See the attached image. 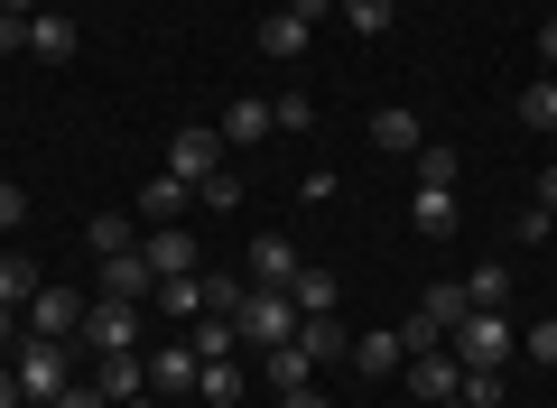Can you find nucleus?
Instances as JSON below:
<instances>
[{
  "instance_id": "13",
  "label": "nucleus",
  "mask_w": 557,
  "mask_h": 408,
  "mask_svg": "<svg viewBox=\"0 0 557 408\" xmlns=\"http://www.w3.org/2000/svg\"><path fill=\"white\" fill-rule=\"evenodd\" d=\"M409 223H418V242H446V233L465 223L456 186H418V195H409Z\"/></svg>"
},
{
  "instance_id": "46",
  "label": "nucleus",
  "mask_w": 557,
  "mask_h": 408,
  "mask_svg": "<svg viewBox=\"0 0 557 408\" xmlns=\"http://www.w3.org/2000/svg\"><path fill=\"white\" fill-rule=\"evenodd\" d=\"M121 408H159V399H149V390H139V399H121Z\"/></svg>"
},
{
  "instance_id": "27",
  "label": "nucleus",
  "mask_w": 557,
  "mask_h": 408,
  "mask_svg": "<svg viewBox=\"0 0 557 408\" xmlns=\"http://www.w3.org/2000/svg\"><path fill=\"white\" fill-rule=\"evenodd\" d=\"M84 242H94V260H121V251H139V242H131V214H94V223H84Z\"/></svg>"
},
{
  "instance_id": "40",
  "label": "nucleus",
  "mask_w": 557,
  "mask_h": 408,
  "mask_svg": "<svg viewBox=\"0 0 557 408\" xmlns=\"http://www.w3.org/2000/svg\"><path fill=\"white\" fill-rule=\"evenodd\" d=\"M57 408H112V399H102L94 381H65V399H57Z\"/></svg>"
},
{
  "instance_id": "7",
  "label": "nucleus",
  "mask_w": 557,
  "mask_h": 408,
  "mask_svg": "<svg viewBox=\"0 0 557 408\" xmlns=\"http://www.w3.org/2000/svg\"><path fill=\"white\" fill-rule=\"evenodd\" d=\"M149 288H159V270H149V251L94 260V297H131V307H149Z\"/></svg>"
},
{
  "instance_id": "33",
  "label": "nucleus",
  "mask_w": 557,
  "mask_h": 408,
  "mask_svg": "<svg viewBox=\"0 0 557 408\" xmlns=\"http://www.w3.org/2000/svg\"><path fill=\"white\" fill-rule=\"evenodd\" d=\"M270 121H278V131H307V121H317V94H298V84H288V94L270 102Z\"/></svg>"
},
{
  "instance_id": "21",
  "label": "nucleus",
  "mask_w": 557,
  "mask_h": 408,
  "mask_svg": "<svg viewBox=\"0 0 557 408\" xmlns=\"http://www.w3.org/2000/svg\"><path fill=\"white\" fill-rule=\"evenodd\" d=\"M260 371H270V399H278V390H317V362H307L298 344H278V353H260Z\"/></svg>"
},
{
  "instance_id": "12",
  "label": "nucleus",
  "mask_w": 557,
  "mask_h": 408,
  "mask_svg": "<svg viewBox=\"0 0 557 408\" xmlns=\"http://www.w3.org/2000/svg\"><path fill=\"white\" fill-rule=\"evenodd\" d=\"M94 390L102 399H139V390H149V353H94Z\"/></svg>"
},
{
  "instance_id": "8",
  "label": "nucleus",
  "mask_w": 557,
  "mask_h": 408,
  "mask_svg": "<svg viewBox=\"0 0 557 408\" xmlns=\"http://www.w3.org/2000/svg\"><path fill=\"white\" fill-rule=\"evenodd\" d=\"M196 381H205V353L196 344H159V353H149V390H159V399H196Z\"/></svg>"
},
{
  "instance_id": "14",
  "label": "nucleus",
  "mask_w": 557,
  "mask_h": 408,
  "mask_svg": "<svg viewBox=\"0 0 557 408\" xmlns=\"http://www.w3.org/2000/svg\"><path fill=\"white\" fill-rule=\"evenodd\" d=\"M418 139H428V121H418L409 102H381V112H372V149H391V158H418Z\"/></svg>"
},
{
  "instance_id": "15",
  "label": "nucleus",
  "mask_w": 557,
  "mask_h": 408,
  "mask_svg": "<svg viewBox=\"0 0 557 408\" xmlns=\"http://www.w3.org/2000/svg\"><path fill=\"white\" fill-rule=\"evenodd\" d=\"M242 270H251L260 288H288V279H298V242H288V233H260V242H251V260H242Z\"/></svg>"
},
{
  "instance_id": "26",
  "label": "nucleus",
  "mask_w": 557,
  "mask_h": 408,
  "mask_svg": "<svg viewBox=\"0 0 557 408\" xmlns=\"http://www.w3.org/2000/svg\"><path fill=\"white\" fill-rule=\"evenodd\" d=\"M47 279H38V260H20V251H0V307H28Z\"/></svg>"
},
{
  "instance_id": "39",
  "label": "nucleus",
  "mask_w": 557,
  "mask_h": 408,
  "mask_svg": "<svg viewBox=\"0 0 557 408\" xmlns=\"http://www.w3.org/2000/svg\"><path fill=\"white\" fill-rule=\"evenodd\" d=\"M28 344V307H0V353H20Z\"/></svg>"
},
{
  "instance_id": "42",
  "label": "nucleus",
  "mask_w": 557,
  "mask_h": 408,
  "mask_svg": "<svg viewBox=\"0 0 557 408\" xmlns=\"http://www.w3.org/2000/svg\"><path fill=\"white\" fill-rule=\"evenodd\" d=\"M539 65H548V75H557V20L539 28Z\"/></svg>"
},
{
  "instance_id": "1",
  "label": "nucleus",
  "mask_w": 557,
  "mask_h": 408,
  "mask_svg": "<svg viewBox=\"0 0 557 408\" xmlns=\"http://www.w3.org/2000/svg\"><path fill=\"white\" fill-rule=\"evenodd\" d=\"M233 325H242V353H278V344H298L307 316H298V297H288V288H260V279H251V297H242Z\"/></svg>"
},
{
  "instance_id": "16",
  "label": "nucleus",
  "mask_w": 557,
  "mask_h": 408,
  "mask_svg": "<svg viewBox=\"0 0 557 408\" xmlns=\"http://www.w3.org/2000/svg\"><path fill=\"white\" fill-rule=\"evenodd\" d=\"M84 47V28L65 20V10H38V20H28V57H47V65H65Z\"/></svg>"
},
{
  "instance_id": "38",
  "label": "nucleus",
  "mask_w": 557,
  "mask_h": 408,
  "mask_svg": "<svg viewBox=\"0 0 557 408\" xmlns=\"http://www.w3.org/2000/svg\"><path fill=\"white\" fill-rule=\"evenodd\" d=\"M0 57H28V20L20 10H0Z\"/></svg>"
},
{
  "instance_id": "5",
  "label": "nucleus",
  "mask_w": 557,
  "mask_h": 408,
  "mask_svg": "<svg viewBox=\"0 0 557 408\" xmlns=\"http://www.w3.org/2000/svg\"><path fill=\"white\" fill-rule=\"evenodd\" d=\"M139 251H149V270H159V279H196V270H205V251H196V233H186V223H149V242H139Z\"/></svg>"
},
{
  "instance_id": "35",
  "label": "nucleus",
  "mask_w": 557,
  "mask_h": 408,
  "mask_svg": "<svg viewBox=\"0 0 557 408\" xmlns=\"http://www.w3.org/2000/svg\"><path fill=\"white\" fill-rule=\"evenodd\" d=\"M456 399H465V408H502V371H465Z\"/></svg>"
},
{
  "instance_id": "45",
  "label": "nucleus",
  "mask_w": 557,
  "mask_h": 408,
  "mask_svg": "<svg viewBox=\"0 0 557 408\" xmlns=\"http://www.w3.org/2000/svg\"><path fill=\"white\" fill-rule=\"evenodd\" d=\"M0 408H20V381H10V371H0Z\"/></svg>"
},
{
  "instance_id": "18",
  "label": "nucleus",
  "mask_w": 557,
  "mask_h": 408,
  "mask_svg": "<svg viewBox=\"0 0 557 408\" xmlns=\"http://www.w3.org/2000/svg\"><path fill=\"white\" fill-rule=\"evenodd\" d=\"M307 38H317V20H298L288 0H278L270 20H260V47H270V57H307Z\"/></svg>"
},
{
  "instance_id": "36",
  "label": "nucleus",
  "mask_w": 557,
  "mask_h": 408,
  "mask_svg": "<svg viewBox=\"0 0 557 408\" xmlns=\"http://www.w3.org/2000/svg\"><path fill=\"white\" fill-rule=\"evenodd\" d=\"M520 353H530V362H548V371H557V316H548V325H530V334H520Z\"/></svg>"
},
{
  "instance_id": "6",
  "label": "nucleus",
  "mask_w": 557,
  "mask_h": 408,
  "mask_svg": "<svg viewBox=\"0 0 557 408\" xmlns=\"http://www.w3.org/2000/svg\"><path fill=\"white\" fill-rule=\"evenodd\" d=\"M84 307H94V297H75V288H38V297H28V334H47V344H75Z\"/></svg>"
},
{
  "instance_id": "23",
  "label": "nucleus",
  "mask_w": 557,
  "mask_h": 408,
  "mask_svg": "<svg viewBox=\"0 0 557 408\" xmlns=\"http://www.w3.org/2000/svg\"><path fill=\"white\" fill-rule=\"evenodd\" d=\"M335 20L354 28V38H391V20H399V0H335Z\"/></svg>"
},
{
  "instance_id": "34",
  "label": "nucleus",
  "mask_w": 557,
  "mask_h": 408,
  "mask_svg": "<svg viewBox=\"0 0 557 408\" xmlns=\"http://www.w3.org/2000/svg\"><path fill=\"white\" fill-rule=\"evenodd\" d=\"M502 288H511V279H502V260H483V270H465V297H474V307H502Z\"/></svg>"
},
{
  "instance_id": "31",
  "label": "nucleus",
  "mask_w": 557,
  "mask_h": 408,
  "mask_svg": "<svg viewBox=\"0 0 557 408\" xmlns=\"http://www.w3.org/2000/svg\"><path fill=\"white\" fill-rule=\"evenodd\" d=\"M196 205H205V214H233V205H242V176H233V168H214V176L196 186Z\"/></svg>"
},
{
  "instance_id": "37",
  "label": "nucleus",
  "mask_w": 557,
  "mask_h": 408,
  "mask_svg": "<svg viewBox=\"0 0 557 408\" xmlns=\"http://www.w3.org/2000/svg\"><path fill=\"white\" fill-rule=\"evenodd\" d=\"M28 223V186H10V176H0V233H20Z\"/></svg>"
},
{
  "instance_id": "3",
  "label": "nucleus",
  "mask_w": 557,
  "mask_h": 408,
  "mask_svg": "<svg viewBox=\"0 0 557 408\" xmlns=\"http://www.w3.org/2000/svg\"><path fill=\"white\" fill-rule=\"evenodd\" d=\"M10 381H20V399H65V381H75V353L47 344V334H28V344L10 353Z\"/></svg>"
},
{
  "instance_id": "20",
  "label": "nucleus",
  "mask_w": 557,
  "mask_h": 408,
  "mask_svg": "<svg viewBox=\"0 0 557 408\" xmlns=\"http://www.w3.org/2000/svg\"><path fill=\"white\" fill-rule=\"evenodd\" d=\"M399 362H409L399 325H372V334H354V371H399Z\"/></svg>"
},
{
  "instance_id": "24",
  "label": "nucleus",
  "mask_w": 557,
  "mask_h": 408,
  "mask_svg": "<svg viewBox=\"0 0 557 408\" xmlns=\"http://www.w3.org/2000/svg\"><path fill=\"white\" fill-rule=\"evenodd\" d=\"M288 297H298V316H335V270H307V260H298Z\"/></svg>"
},
{
  "instance_id": "19",
  "label": "nucleus",
  "mask_w": 557,
  "mask_h": 408,
  "mask_svg": "<svg viewBox=\"0 0 557 408\" xmlns=\"http://www.w3.org/2000/svg\"><path fill=\"white\" fill-rule=\"evenodd\" d=\"M418 316H428V325H437V334H456L465 316H474V297H465V279H437V288L418 297Z\"/></svg>"
},
{
  "instance_id": "10",
  "label": "nucleus",
  "mask_w": 557,
  "mask_h": 408,
  "mask_svg": "<svg viewBox=\"0 0 557 408\" xmlns=\"http://www.w3.org/2000/svg\"><path fill=\"white\" fill-rule=\"evenodd\" d=\"M214 131H223V149H260V139H278V121H270V102H260V94H233Z\"/></svg>"
},
{
  "instance_id": "28",
  "label": "nucleus",
  "mask_w": 557,
  "mask_h": 408,
  "mask_svg": "<svg viewBox=\"0 0 557 408\" xmlns=\"http://www.w3.org/2000/svg\"><path fill=\"white\" fill-rule=\"evenodd\" d=\"M456 176H465V158L446 139H418V186H456Z\"/></svg>"
},
{
  "instance_id": "41",
  "label": "nucleus",
  "mask_w": 557,
  "mask_h": 408,
  "mask_svg": "<svg viewBox=\"0 0 557 408\" xmlns=\"http://www.w3.org/2000/svg\"><path fill=\"white\" fill-rule=\"evenodd\" d=\"M539 214H557V168H539Z\"/></svg>"
},
{
  "instance_id": "30",
  "label": "nucleus",
  "mask_w": 557,
  "mask_h": 408,
  "mask_svg": "<svg viewBox=\"0 0 557 408\" xmlns=\"http://www.w3.org/2000/svg\"><path fill=\"white\" fill-rule=\"evenodd\" d=\"M520 121H530V131H557V75H539L530 94H520Z\"/></svg>"
},
{
  "instance_id": "9",
  "label": "nucleus",
  "mask_w": 557,
  "mask_h": 408,
  "mask_svg": "<svg viewBox=\"0 0 557 408\" xmlns=\"http://www.w3.org/2000/svg\"><path fill=\"white\" fill-rule=\"evenodd\" d=\"M214 168H223V131H177L168 139V176H177V186H205Z\"/></svg>"
},
{
  "instance_id": "44",
  "label": "nucleus",
  "mask_w": 557,
  "mask_h": 408,
  "mask_svg": "<svg viewBox=\"0 0 557 408\" xmlns=\"http://www.w3.org/2000/svg\"><path fill=\"white\" fill-rule=\"evenodd\" d=\"M0 10H20V20H38V10H47V0H0Z\"/></svg>"
},
{
  "instance_id": "2",
  "label": "nucleus",
  "mask_w": 557,
  "mask_h": 408,
  "mask_svg": "<svg viewBox=\"0 0 557 408\" xmlns=\"http://www.w3.org/2000/svg\"><path fill=\"white\" fill-rule=\"evenodd\" d=\"M446 353H456L465 371H502L520 353V334H511V316H502V307H474L456 334H446Z\"/></svg>"
},
{
  "instance_id": "32",
  "label": "nucleus",
  "mask_w": 557,
  "mask_h": 408,
  "mask_svg": "<svg viewBox=\"0 0 557 408\" xmlns=\"http://www.w3.org/2000/svg\"><path fill=\"white\" fill-rule=\"evenodd\" d=\"M242 297H251V279H214L205 270V316H242Z\"/></svg>"
},
{
  "instance_id": "43",
  "label": "nucleus",
  "mask_w": 557,
  "mask_h": 408,
  "mask_svg": "<svg viewBox=\"0 0 557 408\" xmlns=\"http://www.w3.org/2000/svg\"><path fill=\"white\" fill-rule=\"evenodd\" d=\"M288 10H298V20H335V0H288Z\"/></svg>"
},
{
  "instance_id": "29",
  "label": "nucleus",
  "mask_w": 557,
  "mask_h": 408,
  "mask_svg": "<svg viewBox=\"0 0 557 408\" xmlns=\"http://www.w3.org/2000/svg\"><path fill=\"white\" fill-rule=\"evenodd\" d=\"M149 307H168V316H205V279H159V288H149Z\"/></svg>"
},
{
  "instance_id": "25",
  "label": "nucleus",
  "mask_w": 557,
  "mask_h": 408,
  "mask_svg": "<svg viewBox=\"0 0 557 408\" xmlns=\"http://www.w3.org/2000/svg\"><path fill=\"white\" fill-rule=\"evenodd\" d=\"M242 381H251V371H242V362H205L196 399H205V408H242Z\"/></svg>"
},
{
  "instance_id": "17",
  "label": "nucleus",
  "mask_w": 557,
  "mask_h": 408,
  "mask_svg": "<svg viewBox=\"0 0 557 408\" xmlns=\"http://www.w3.org/2000/svg\"><path fill=\"white\" fill-rule=\"evenodd\" d=\"M186 205H196V186H177V176H149V186H139V205H131V214H139V223H177Z\"/></svg>"
},
{
  "instance_id": "22",
  "label": "nucleus",
  "mask_w": 557,
  "mask_h": 408,
  "mask_svg": "<svg viewBox=\"0 0 557 408\" xmlns=\"http://www.w3.org/2000/svg\"><path fill=\"white\" fill-rule=\"evenodd\" d=\"M298 353H307V362H344V353H354V334H344L335 316H307V325H298Z\"/></svg>"
},
{
  "instance_id": "47",
  "label": "nucleus",
  "mask_w": 557,
  "mask_h": 408,
  "mask_svg": "<svg viewBox=\"0 0 557 408\" xmlns=\"http://www.w3.org/2000/svg\"><path fill=\"white\" fill-rule=\"evenodd\" d=\"M20 408H57V399H20Z\"/></svg>"
},
{
  "instance_id": "4",
  "label": "nucleus",
  "mask_w": 557,
  "mask_h": 408,
  "mask_svg": "<svg viewBox=\"0 0 557 408\" xmlns=\"http://www.w3.org/2000/svg\"><path fill=\"white\" fill-rule=\"evenodd\" d=\"M75 344L84 353H139V307H131V297H94L84 325H75Z\"/></svg>"
},
{
  "instance_id": "11",
  "label": "nucleus",
  "mask_w": 557,
  "mask_h": 408,
  "mask_svg": "<svg viewBox=\"0 0 557 408\" xmlns=\"http://www.w3.org/2000/svg\"><path fill=\"white\" fill-rule=\"evenodd\" d=\"M399 371H409V390H418V399H456V390H465V362H456V353H409V362H399Z\"/></svg>"
}]
</instances>
